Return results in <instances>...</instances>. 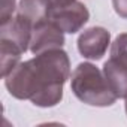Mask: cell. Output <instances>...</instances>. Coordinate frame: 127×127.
<instances>
[{
  "label": "cell",
  "instance_id": "cell-1",
  "mask_svg": "<svg viewBox=\"0 0 127 127\" xmlns=\"http://www.w3.org/2000/svg\"><path fill=\"white\" fill-rule=\"evenodd\" d=\"M70 78V60L63 48L34 54L3 78L9 94L30 100L39 108H52L63 99V87Z\"/></svg>",
  "mask_w": 127,
  "mask_h": 127
},
{
  "label": "cell",
  "instance_id": "cell-2",
  "mask_svg": "<svg viewBox=\"0 0 127 127\" xmlns=\"http://www.w3.org/2000/svg\"><path fill=\"white\" fill-rule=\"evenodd\" d=\"M70 90L82 103L97 108L112 106L118 99L112 91L103 70L88 61L79 63L72 72Z\"/></svg>",
  "mask_w": 127,
  "mask_h": 127
},
{
  "label": "cell",
  "instance_id": "cell-3",
  "mask_svg": "<svg viewBox=\"0 0 127 127\" xmlns=\"http://www.w3.org/2000/svg\"><path fill=\"white\" fill-rule=\"evenodd\" d=\"M103 73L118 99L127 97V33H120L111 43L109 58L103 64Z\"/></svg>",
  "mask_w": 127,
  "mask_h": 127
},
{
  "label": "cell",
  "instance_id": "cell-4",
  "mask_svg": "<svg viewBox=\"0 0 127 127\" xmlns=\"http://www.w3.org/2000/svg\"><path fill=\"white\" fill-rule=\"evenodd\" d=\"M48 20L51 23H54L58 29H61L64 33L73 34V33L79 32L88 23L90 12L82 2L75 0L73 3H70L67 6L51 11L48 14Z\"/></svg>",
  "mask_w": 127,
  "mask_h": 127
},
{
  "label": "cell",
  "instance_id": "cell-5",
  "mask_svg": "<svg viewBox=\"0 0 127 127\" xmlns=\"http://www.w3.org/2000/svg\"><path fill=\"white\" fill-rule=\"evenodd\" d=\"M76 45L79 54L84 58L97 61L106 54L111 45V33L105 27H99V26L90 27L79 34Z\"/></svg>",
  "mask_w": 127,
  "mask_h": 127
},
{
  "label": "cell",
  "instance_id": "cell-6",
  "mask_svg": "<svg viewBox=\"0 0 127 127\" xmlns=\"http://www.w3.org/2000/svg\"><path fill=\"white\" fill-rule=\"evenodd\" d=\"M64 45V32L58 29L49 20L40 21L33 26L32 40H30V52L39 54L48 49L63 48Z\"/></svg>",
  "mask_w": 127,
  "mask_h": 127
},
{
  "label": "cell",
  "instance_id": "cell-7",
  "mask_svg": "<svg viewBox=\"0 0 127 127\" xmlns=\"http://www.w3.org/2000/svg\"><path fill=\"white\" fill-rule=\"evenodd\" d=\"M32 32H33L32 23L24 17L15 14L6 24L0 26V40L9 42L24 54L30 51Z\"/></svg>",
  "mask_w": 127,
  "mask_h": 127
},
{
  "label": "cell",
  "instance_id": "cell-8",
  "mask_svg": "<svg viewBox=\"0 0 127 127\" xmlns=\"http://www.w3.org/2000/svg\"><path fill=\"white\" fill-rule=\"evenodd\" d=\"M17 0H2L0 2V26L6 24L17 14Z\"/></svg>",
  "mask_w": 127,
  "mask_h": 127
},
{
  "label": "cell",
  "instance_id": "cell-9",
  "mask_svg": "<svg viewBox=\"0 0 127 127\" xmlns=\"http://www.w3.org/2000/svg\"><path fill=\"white\" fill-rule=\"evenodd\" d=\"M112 6L118 17L127 20V0H112Z\"/></svg>",
  "mask_w": 127,
  "mask_h": 127
},
{
  "label": "cell",
  "instance_id": "cell-10",
  "mask_svg": "<svg viewBox=\"0 0 127 127\" xmlns=\"http://www.w3.org/2000/svg\"><path fill=\"white\" fill-rule=\"evenodd\" d=\"M124 108H126V114H127V97H126V105H124Z\"/></svg>",
  "mask_w": 127,
  "mask_h": 127
}]
</instances>
